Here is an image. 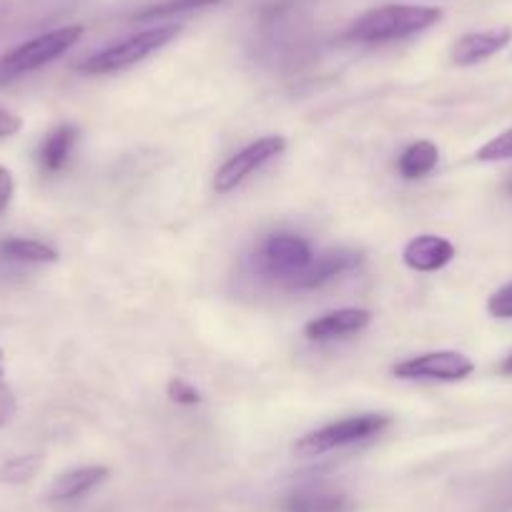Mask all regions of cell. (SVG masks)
<instances>
[{
	"mask_svg": "<svg viewBox=\"0 0 512 512\" xmlns=\"http://www.w3.org/2000/svg\"><path fill=\"white\" fill-rule=\"evenodd\" d=\"M442 18L440 8L432 6H379L359 16L349 26L347 38L354 43H390L402 38L417 36V33L430 31Z\"/></svg>",
	"mask_w": 512,
	"mask_h": 512,
	"instance_id": "1",
	"label": "cell"
},
{
	"mask_svg": "<svg viewBox=\"0 0 512 512\" xmlns=\"http://www.w3.org/2000/svg\"><path fill=\"white\" fill-rule=\"evenodd\" d=\"M179 31L181 26H174V23L146 28V31L134 33V36H128L123 41L113 43V46L103 48V51L91 53L81 63H76V71L86 73V76H108V73L126 71V68L146 61L149 56L159 53L161 48L169 46L179 36Z\"/></svg>",
	"mask_w": 512,
	"mask_h": 512,
	"instance_id": "2",
	"label": "cell"
},
{
	"mask_svg": "<svg viewBox=\"0 0 512 512\" xmlns=\"http://www.w3.org/2000/svg\"><path fill=\"white\" fill-rule=\"evenodd\" d=\"M83 33H86L83 26H66L56 28V31L41 33V36L16 46L13 51H8L6 56L0 58V83L21 78L26 76V73L38 71V68L53 63L56 58H61L63 53L71 51V48L81 41Z\"/></svg>",
	"mask_w": 512,
	"mask_h": 512,
	"instance_id": "3",
	"label": "cell"
},
{
	"mask_svg": "<svg viewBox=\"0 0 512 512\" xmlns=\"http://www.w3.org/2000/svg\"><path fill=\"white\" fill-rule=\"evenodd\" d=\"M390 425L392 420L384 415L347 417V420L332 422V425L319 427V430L299 437V440L294 442V452L302 457H317V455H324V452L339 450V447L372 440V437H377L379 432L387 430Z\"/></svg>",
	"mask_w": 512,
	"mask_h": 512,
	"instance_id": "4",
	"label": "cell"
},
{
	"mask_svg": "<svg viewBox=\"0 0 512 512\" xmlns=\"http://www.w3.org/2000/svg\"><path fill=\"white\" fill-rule=\"evenodd\" d=\"M314 254L307 239L297 234H272L256 251V262L267 277L297 279L312 264Z\"/></svg>",
	"mask_w": 512,
	"mask_h": 512,
	"instance_id": "5",
	"label": "cell"
},
{
	"mask_svg": "<svg viewBox=\"0 0 512 512\" xmlns=\"http://www.w3.org/2000/svg\"><path fill=\"white\" fill-rule=\"evenodd\" d=\"M287 149V139L284 136H264V139L254 141L246 149H241L239 154L231 156L214 176V189L216 194H229L236 186L244 184L254 171L262 169L264 164H269L272 159L284 154Z\"/></svg>",
	"mask_w": 512,
	"mask_h": 512,
	"instance_id": "6",
	"label": "cell"
},
{
	"mask_svg": "<svg viewBox=\"0 0 512 512\" xmlns=\"http://www.w3.org/2000/svg\"><path fill=\"white\" fill-rule=\"evenodd\" d=\"M395 377L400 379H432V382H460L475 372V362L462 352H427L392 367Z\"/></svg>",
	"mask_w": 512,
	"mask_h": 512,
	"instance_id": "7",
	"label": "cell"
},
{
	"mask_svg": "<svg viewBox=\"0 0 512 512\" xmlns=\"http://www.w3.org/2000/svg\"><path fill=\"white\" fill-rule=\"evenodd\" d=\"M359 262H362V254H359V251H352V249L324 251L322 256H314L312 264H309L297 279H292V287L297 289L324 287V284L334 282V279L342 277V274L352 272Z\"/></svg>",
	"mask_w": 512,
	"mask_h": 512,
	"instance_id": "8",
	"label": "cell"
},
{
	"mask_svg": "<svg viewBox=\"0 0 512 512\" xmlns=\"http://www.w3.org/2000/svg\"><path fill=\"white\" fill-rule=\"evenodd\" d=\"M512 41L510 28H495V31L465 33L452 43V63L455 66H477L495 53H500Z\"/></svg>",
	"mask_w": 512,
	"mask_h": 512,
	"instance_id": "9",
	"label": "cell"
},
{
	"mask_svg": "<svg viewBox=\"0 0 512 512\" xmlns=\"http://www.w3.org/2000/svg\"><path fill=\"white\" fill-rule=\"evenodd\" d=\"M455 259V244L442 236L422 234L407 241L405 251H402V262L412 269V272L430 274L437 269L447 267Z\"/></svg>",
	"mask_w": 512,
	"mask_h": 512,
	"instance_id": "10",
	"label": "cell"
},
{
	"mask_svg": "<svg viewBox=\"0 0 512 512\" xmlns=\"http://www.w3.org/2000/svg\"><path fill=\"white\" fill-rule=\"evenodd\" d=\"M108 477V467L103 465H86V467H73V470L63 472L56 480L51 482L46 492L48 502H73L81 500L91 490H96L103 480Z\"/></svg>",
	"mask_w": 512,
	"mask_h": 512,
	"instance_id": "11",
	"label": "cell"
},
{
	"mask_svg": "<svg viewBox=\"0 0 512 512\" xmlns=\"http://www.w3.org/2000/svg\"><path fill=\"white\" fill-rule=\"evenodd\" d=\"M372 314L367 309H337V312L322 314L304 327V334L314 342H329V339L349 337L362 332L369 324Z\"/></svg>",
	"mask_w": 512,
	"mask_h": 512,
	"instance_id": "12",
	"label": "cell"
},
{
	"mask_svg": "<svg viewBox=\"0 0 512 512\" xmlns=\"http://www.w3.org/2000/svg\"><path fill=\"white\" fill-rule=\"evenodd\" d=\"M76 139L78 131L71 123H61L58 128H53L51 134L43 139L41 149H38V164H41V169L48 171V174H58L68 164V159H71Z\"/></svg>",
	"mask_w": 512,
	"mask_h": 512,
	"instance_id": "13",
	"label": "cell"
},
{
	"mask_svg": "<svg viewBox=\"0 0 512 512\" xmlns=\"http://www.w3.org/2000/svg\"><path fill=\"white\" fill-rule=\"evenodd\" d=\"M349 500L339 492L327 490H299L284 500V512H344Z\"/></svg>",
	"mask_w": 512,
	"mask_h": 512,
	"instance_id": "14",
	"label": "cell"
},
{
	"mask_svg": "<svg viewBox=\"0 0 512 512\" xmlns=\"http://www.w3.org/2000/svg\"><path fill=\"white\" fill-rule=\"evenodd\" d=\"M437 161H440V151H437V146L432 144V141H417V144L407 146V149L402 151V156L397 159V169H400L402 179L415 181V179H422V176L432 174Z\"/></svg>",
	"mask_w": 512,
	"mask_h": 512,
	"instance_id": "15",
	"label": "cell"
},
{
	"mask_svg": "<svg viewBox=\"0 0 512 512\" xmlns=\"http://www.w3.org/2000/svg\"><path fill=\"white\" fill-rule=\"evenodd\" d=\"M0 256H3V259H11V262L26 264L58 262V251L36 239H3L0 241Z\"/></svg>",
	"mask_w": 512,
	"mask_h": 512,
	"instance_id": "16",
	"label": "cell"
},
{
	"mask_svg": "<svg viewBox=\"0 0 512 512\" xmlns=\"http://www.w3.org/2000/svg\"><path fill=\"white\" fill-rule=\"evenodd\" d=\"M221 3V0H161V3H154V6H146L144 11L134 13V21H156V18H171L181 16V13L199 11V8H209Z\"/></svg>",
	"mask_w": 512,
	"mask_h": 512,
	"instance_id": "17",
	"label": "cell"
},
{
	"mask_svg": "<svg viewBox=\"0 0 512 512\" xmlns=\"http://www.w3.org/2000/svg\"><path fill=\"white\" fill-rule=\"evenodd\" d=\"M43 465L41 455H18L0 465V485H26L38 475Z\"/></svg>",
	"mask_w": 512,
	"mask_h": 512,
	"instance_id": "18",
	"label": "cell"
},
{
	"mask_svg": "<svg viewBox=\"0 0 512 512\" xmlns=\"http://www.w3.org/2000/svg\"><path fill=\"white\" fill-rule=\"evenodd\" d=\"M512 159V128L502 131L492 141H487L480 151H477V161H507Z\"/></svg>",
	"mask_w": 512,
	"mask_h": 512,
	"instance_id": "19",
	"label": "cell"
},
{
	"mask_svg": "<svg viewBox=\"0 0 512 512\" xmlns=\"http://www.w3.org/2000/svg\"><path fill=\"white\" fill-rule=\"evenodd\" d=\"M487 312L497 319H512V284H505L487 299Z\"/></svg>",
	"mask_w": 512,
	"mask_h": 512,
	"instance_id": "20",
	"label": "cell"
},
{
	"mask_svg": "<svg viewBox=\"0 0 512 512\" xmlns=\"http://www.w3.org/2000/svg\"><path fill=\"white\" fill-rule=\"evenodd\" d=\"M169 397L176 402V405H199L201 395L199 390H194L186 379L176 377L169 382Z\"/></svg>",
	"mask_w": 512,
	"mask_h": 512,
	"instance_id": "21",
	"label": "cell"
},
{
	"mask_svg": "<svg viewBox=\"0 0 512 512\" xmlns=\"http://www.w3.org/2000/svg\"><path fill=\"white\" fill-rule=\"evenodd\" d=\"M13 415H16V395H13L11 387L0 377V427L8 425L13 420Z\"/></svg>",
	"mask_w": 512,
	"mask_h": 512,
	"instance_id": "22",
	"label": "cell"
},
{
	"mask_svg": "<svg viewBox=\"0 0 512 512\" xmlns=\"http://www.w3.org/2000/svg\"><path fill=\"white\" fill-rule=\"evenodd\" d=\"M13 194H16V181H13V174L6 169V166H0V214L11 206Z\"/></svg>",
	"mask_w": 512,
	"mask_h": 512,
	"instance_id": "23",
	"label": "cell"
},
{
	"mask_svg": "<svg viewBox=\"0 0 512 512\" xmlns=\"http://www.w3.org/2000/svg\"><path fill=\"white\" fill-rule=\"evenodd\" d=\"M21 128H23L21 116L6 111V108H0V139H11V136H16L18 131H21Z\"/></svg>",
	"mask_w": 512,
	"mask_h": 512,
	"instance_id": "24",
	"label": "cell"
},
{
	"mask_svg": "<svg viewBox=\"0 0 512 512\" xmlns=\"http://www.w3.org/2000/svg\"><path fill=\"white\" fill-rule=\"evenodd\" d=\"M502 372H505V374H512V354H510V357L505 359V362H502Z\"/></svg>",
	"mask_w": 512,
	"mask_h": 512,
	"instance_id": "25",
	"label": "cell"
},
{
	"mask_svg": "<svg viewBox=\"0 0 512 512\" xmlns=\"http://www.w3.org/2000/svg\"><path fill=\"white\" fill-rule=\"evenodd\" d=\"M0 377H3V354H0Z\"/></svg>",
	"mask_w": 512,
	"mask_h": 512,
	"instance_id": "26",
	"label": "cell"
}]
</instances>
